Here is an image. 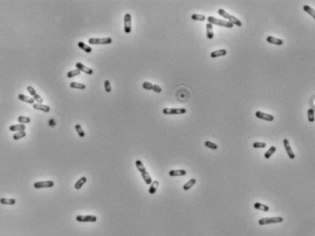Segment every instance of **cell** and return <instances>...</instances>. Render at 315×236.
<instances>
[{"label":"cell","mask_w":315,"mask_h":236,"mask_svg":"<svg viewBox=\"0 0 315 236\" xmlns=\"http://www.w3.org/2000/svg\"><path fill=\"white\" fill-rule=\"evenodd\" d=\"M33 105V108L35 110H39V111H42V112H45V113H49L50 111V107L49 105H45V104L43 103H34L32 104Z\"/></svg>","instance_id":"obj_14"},{"label":"cell","mask_w":315,"mask_h":236,"mask_svg":"<svg viewBox=\"0 0 315 236\" xmlns=\"http://www.w3.org/2000/svg\"><path fill=\"white\" fill-rule=\"evenodd\" d=\"M135 166H136V168H137V169L139 170L140 173H144V172L147 171L146 169H145V167H144V164H143V162H142L141 160H136V161H135Z\"/></svg>","instance_id":"obj_30"},{"label":"cell","mask_w":315,"mask_h":236,"mask_svg":"<svg viewBox=\"0 0 315 236\" xmlns=\"http://www.w3.org/2000/svg\"><path fill=\"white\" fill-rule=\"evenodd\" d=\"M186 171L185 169H173L169 171V176L170 177H182V176H186Z\"/></svg>","instance_id":"obj_16"},{"label":"cell","mask_w":315,"mask_h":236,"mask_svg":"<svg viewBox=\"0 0 315 236\" xmlns=\"http://www.w3.org/2000/svg\"><path fill=\"white\" fill-rule=\"evenodd\" d=\"M307 115H308V120L311 123H313L314 122V110L312 108H310L307 111Z\"/></svg>","instance_id":"obj_37"},{"label":"cell","mask_w":315,"mask_h":236,"mask_svg":"<svg viewBox=\"0 0 315 236\" xmlns=\"http://www.w3.org/2000/svg\"><path fill=\"white\" fill-rule=\"evenodd\" d=\"M26 126L25 125L19 124V125H13L9 126V130L13 131V132H20V131H25Z\"/></svg>","instance_id":"obj_18"},{"label":"cell","mask_w":315,"mask_h":236,"mask_svg":"<svg viewBox=\"0 0 315 236\" xmlns=\"http://www.w3.org/2000/svg\"><path fill=\"white\" fill-rule=\"evenodd\" d=\"M17 121H19L20 124L25 125V124H29V123H30V122H31V119H30L29 117H28V116H22V115H21V116H19V117H17Z\"/></svg>","instance_id":"obj_33"},{"label":"cell","mask_w":315,"mask_h":236,"mask_svg":"<svg viewBox=\"0 0 315 236\" xmlns=\"http://www.w3.org/2000/svg\"><path fill=\"white\" fill-rule=\"evenodd\" d=\"M76 221L79 222H95L97 221V217L94 215H78Z\"/></svg>","instance_id":"obj_7"},{"label":"cell","mask_w":315,"mask_h":236,"mask_svg":"<svg viewBox=\"0 0 315 236\" xmlns=\"http://www.w3.org/2000/svg\"><path fill=\"white\" fill-rule=\"evenodd\" d=\"M90 45H108L112 42L111 38H90L88 39Z\"/></svg>","instance_id":"obj_3"},{"label":"cell","mask_w":315,"mask_h":236,"mask_svg":"<svg viewBox=\"0 0 315 236\" xmlns=\"http://www.w3.org/2000/svg\"><path fill=\"white\" fill-rule=\"evenodd\" d=\"M141 175H142V177H143V179H144V182L146 183L147 185H150L151 183L153 182L151 176H150L149 173H148L147 171H145V172H144V173H141Z\"/></svg>","instance_id":"obj_29"},{"label":"cell","mask_w":315,"mask_h":236,"mask_svg":"<svg viewBox=\"0 0 315 236\" xmlns=\"http://www.w3.org/2000/svg\"><path fill=\"white\" fill-rule=\"evenodd\" d=\"M255 115L259 119L265 120V121H268V122H272L274 120V116L272 115H269V113H263V112H260V111H257L256 113H255Z\"/></svg>","instance_id":"obj_9"},{"label":"cell","mask_w":315,"mask_h":236,"mask_svg":"<svg viewBox=\"0 0 315 236\" xmlns=\"http://www.w3.org/2000/svg\"><path fill=\"white\" fill-rule=\"evenodd\" d=\"M206 20L208 21V23H210L211 25H216V26H221V27H225V28H227V29H232L234 27V25L231 24L230 22L226 21V20H223V19H216V17L215 16H207L206 17Z\"/></svg>","instance_id":"obj_2"},{"label":"cell","mask_w":315,"mask_h":236,"mask_svg":"<svg viewBox=\"0 0 315 236\" xmlns=\"http://www.w3.org/2000/svg\"><path fill=\"white\" fill-rule=\"evenodd\" d=\"M217 13L219 14L220 16H222L223 17H225V19H226V21L230 22L231 24L236 25V26H238V27H241V26H242V22H241V20H239V19H237V17H236V16H232V15L229 14V13H227L226 10L222 9V8H219V9L217 10Z\"/></svg>","instance_id":"obj_1"},{"label":"cell","mask_w":315,"mask_h":236,"mask_svg":"<svg viewBox=\"0 0 315 236\" xmlns=\"http://www.w3.org/2000/svg\"><path fill=\"white\" fill-rule=\"evenodd\" d=\"M196 183V179H191L188 182H186V184L183 186V189L184 190H188V189H190L192 187H193Z\"/></svg>","instance_id":"obj_25"},{"label":"cell","mask_w":315,"mask_h":236,"mask_svg":"<svg viewBox=\"0 0 315 236\" xmlns=\"http://www.w3.org/2000/svg\"><path fill=\"white\" fill-rule=\"evenodd\" d=\"M86 181H87V178L86 177H81L80 179H79L76 183H75V186H74V188L76 189H81L82 188V186L85 184V183H86Z\"/></svg>","instance_id":"obj_24"},{"label":"cell","mask_w":315,"mask_h":236,"mask_svg":"<svg viewBox=\"0 0 315 236\" xmlns=\"http://www.w3.org/2000/svg\"><path fill=\"white\" fill-rule=\"evenodd\" d=\"M124 32L126 34L131 33V31H132V15L130 13H126L124 15Z\"/></svg>","instance_id":"obj_6"},{"label":"cell","mask_w":315,"mask_h":236,"mask_svg":"<svg viewBox=\"0 0 315 236\" xmlns=\"http://www.w3.org/2000/svg\"><path fill=\"white\" fill-rule=\"evenodd\" d=\"M226 54H227L226 49H217V50L212 51L211 53H210V57H211V58L223 57V56H226Z\"/></svg>","instance_id":"obj_15"},{"label":"cell","mask_w":315,"mask_h":236,"mask_svg":"<svg viewBox=\"0 0 315 236\" xmlns=\"http://www.w3.org/2000/svg\"><path fill=\"white\" fill-rule=\"evenodd\" d=\"M163 113L167 115H184L186 113V108H164Z\"/></svg>","instance_id":"obj_4"},{"label":"cell","mask_w":315,"mask_h":236,"mask_svg":"<svg viewBox=\"0 0 315 236\" xmlns=\"http://www.w3.org/2000/svg\"><path fill=\"white\" fill-rule=\"evenodd\" d=\"M76 68L79 70V71H81V72H83L84 73H86V74H88V75H91V74H93V70L92 69H91V68H89V67H87V66H85L84 64H82V63H80V62H78V63H76Z\"/></svg>","instance_id":"obj_12"},{"label":"cell","mask_w":315,"mask_h":236,"mask_svg":"<svg viewBox=\"0 0 315 236\" xmlns=\"http://www.w3.org/2000/svg\"><path fill=\"white\" fill-rule=\"evenodd\" d=\"M254 209H259V211H262V212H269V207L265 205V204H262V203H259V202H256L254 204Z\"/></svg>","instance_id":"obj_22"},{"label":"cell","mask_w":315,"mask_h":236,"mask_svg":"<svg viewBox=\"0 0 315 236\" xmlns=\"http://www.w3.org/2000/svg\"><path fill=\"white\" fill-rule=\"evenodd\" d=\"M104 89L106 91V93H111V82L109 81H105L104 82Z\"/></svg>","instance_id":"obj_40"},{"label":"cell","mask_w":315,"mask_h":236,"mask_svg":"<svg viewBox=\"0 0 315 236\" xmlns=\"http://www.w3.org/2000/svg\"><path fill=\"white\" fill-rule=\"evenodd\" d=\"M71 88L73 89H79V90H84L86 89V85L83 83H80V82H71Z\"/></svg>","instance_id":"obj_26"},{"label":"cell","mask_w":315,"mask_h":236,"mask_svg":"<svg viewBox=\"0 0 315 236\" xmlns=\"http://www.w3.org/2000/svg\"><path fill=\"white\" fill-rule=\"evenodd\" d=\"M26 136H27V134H26L25 131H20V132H16L13 135V139L14 140H19L21 138H24Z\"/></svg>","instance_id":"obj_32"},{"label":"cell","mask_w":315,"mask_h":236,"mask_svg":"<svg viewBox=\"0 0 315 236\" xmlns=\"http://www.w3.org/2000/svg\"><path fill=\"white\" fill-rule=\"evenodd\" d=\"M205 146L207 148H210V149H213V150H216L218 148V146L216 144H215L214 142H211V141H206L205 142Z\"/></svg>","instance_id":"obj_36"},{"label":"cell","mask_w":315,"mask_h":236,"mask_svg":"<svg viewBox=\"0 0 315 236\" xmlns=\"http://www.w3.org/2000/svg\"><path fill=\"white\" fill-rule=\"evenodd\" d=\"M283 222L282 217H272V218H262L259 221V225H266V224H274L279 223Z\"/></svg>","instance_id":"obj_5"},{"label":"cell","mask_w":315,"mask_h":236,"mask_svg":"<svg viewBox=\"0 0 315 236\" xmlns=\"http://www.w3.org/2000/svg\"><path fill=\"white\" fill-rule=\"evenodd\" d=\"M78 47L80 48V49H83L85 52H87V53H91V52L92 51L91 47H90V46H88V45H86L85 43L82 42V41H80V42L78 43Z\"/></svg>","instance_id":"obj_23"},{"label":"cell","mask_w":315,"mask_h":236,"mask_svg":"<svg viewBox=\"0 0 315 236\" xmlns=\"http://www.w3.org/2000/svg\"><path fill=\"white\" fill-rule=\"evenodd\" d=\"M54 186V182L52 180H46V181H39L34 183L35 189H44V188H52Z\"/></svg>","instance_id":"obj_8"},{"label":"cell","mask_w":315,"mask_h":236,"mask_svg":"<svg viewBox=\"0 0 315 236\" xmlns=\"http://www.w3.org/2000/svg\"><path fill=\"white\" fill-rule=\"evenodd\" d=\"M191 19L195 21H205L206 19V16L200 14H192Z\"/></svg>","instance_id":"obj_28"},{"label":"cell","mask_w":315,"mask_h":236,"mask_svg":"<svg viewBox=\"0 0 315 236\" xmlns=\"http://www.w3.org/2000/svg\"><path fill=\"white\" fill-rule=\"evenodd\" d=\"M152 91H154V92L156 93H160L162 92V88H161V86H159V85L154 84V87H153V90H152Z\"/></svg>","instance_id":"obj_41"},{"label":"cell","mask_w":315,"mask_h":236,"mask_svg":"<svg viewBox=\"0 0 315 236\" xmlns=\"http://www.w3.org/2000/svg\"><path fill=\"white\" fill-rule=\"evenodd\" d=\"M17 98H19L20 101L25 102V103H29V104H34V103H34L35 100H34L33 98H29V97H28V96H26V95H24V94H19Z\"/></svg>","instance_id":"obj_20"},{"label":"cell","mask_w":315,"mask_h":236,"mask_svg":"<svg viewBox=\"0 0 315 236\" xmlns=\"http://www.w3.org/2000/svg\"><path fill=\"white\" fill-rule=\"evenodd\" d=\"M276 150H277L276 146H270V147H269V150H268L265 154H264V157H265L266 159H270V156H272V155L276 152Z\"/></svg>","instance_id":"obj_31"},{"label":"cell","mask_w":315,"mask_h":236,"mask_svg":"<svg viewBox=\"0 0 315 236\" xmlns=\"http://www.w3.org/2000/svg\"><path fill=\"white\" fill-rule=\"evenodd\" d=\"M49 126H51V127H53L54 126H56V122L54 121V119H50L49 121Z\"/></svg>","instance_id":"obj_42"},{"label":"cell","mask_w":315,"mask_h":236,"mask_svg":"<svg viewBox=\"0 0 315 236\" xmlns=\"http://www.w3.org/2000/svg\"><path fill=\"white\" fill-rule=\"evenodd\" d=\"M80 74H81V71H79L78 69H76V70H72V71H69L67 73V77L71 79V78H73V77H76L78 75H80Z\"/></svg>","instance_id":"obj_35"},{"label":"cell","mask_w":315,"mask_h":236,"mask_svg":"<svg viewBox=\"0 0 315 236\" xmlns=\"http://www.w3.org/2000/svg\"><path fill=\"white\" fill-rule=\"evenodd\" d=\"M75 130L77 131V133H78V135H79V136H80V137H84L85 136V132H84V130L82 129V127L80 126V125H75Z\"/></svg>","instance_id":"obj_34"},{"label":"cell","mask_w":315,"mask_h":236,"mask_svg":"<svg viewBox=\"0 0 315 236\" xmlns=\"http://www.w3.org/2000/svg\"><path fill=\"white\" fill-rule=\"evenodd\" d=\"M158 186H159V182L158 181H157V180L153 181L150 184V188H149V189H148V192H149V193L152 194V195L154 194L156 192V190H157V189H158Z\"/></svg>","instance_id":"obj_17"},{"label":"cell","mask_w":315,"mask_h":236,"mask_svg":"<svg viewBox=\"0 0 315 236\" xmlns=\"http://www.w3.org/2000/svg\"><path fill=\"white\" fill-rule=\"evenodd\" d=\"M0 203L3 205H15L16 204V199H6V198H1L0 199Z\"/></svg>","instance_id":"obj_21"},{"label":"cell","mask_w":315,"mask_h":236,"mask_svg":"<svg viewBox=\"0 0 315 236\" xmlns=\"http://www.w3.org/2000/svg\"><path fill=\"white\" fill-rule=\"evenodd\" d=\"M153 87H154V84L149 82H144L143 83V88L144 90H153Z\"/></svg>","instance_id":"obj_39"},{"label":"cell","mask_w":315,"mask_h":236,"mask_svg":"<svg viewBox=\"0 0 315 236\" xmlns=\"http://www.w3.org/2000/svg\"><path fill=\"white\" fill-rule=\"evenodd\" d=\"M283 145H284V147H285V150L287 152V154H288V156L290 157L291 159H295V154L292 151V148H291V144H290V142H289L288 139H284Z\"/></svg>","instance_id":"obj_10"},{"label":"cell","mask_w":315,"mask_h":236,"mask_svg":"<svg viewBox=\"0 0 315 236\" xmlns=\"http://www.w3.org/2000/svg\"><path fill=\"white\" fill-rule=\"evenodd\" d=\"M206 37L208 39H212L214 38V32H213V25L210 23L206 24Z\"/></svg>","instance_id":"obj_19"},{"label":"cell","mask_w":315,"mask_h":236,"mask_svg":"<svg viewBox=\"0 0 315 236\" xmlns=\"http://www.w3.org/2000/svg\"><path fill=\"white\" fill-rule=\"evenodd\" d=\"M267 42L270 43V44L276 45V46H281V45H283V43H284L282 39L275 38L273 36H268L267 37Z\"/></svg>","instance_id":"obj_13"},{"label":"cell","mask_w":315,"mask_h":236,"mask_svg":"<svg viewBox=\"0 0 315 236\" xmlns=\"http://www.w3.org/2000/svg\"><path fill=\"white\" fill-rule=\"evenodd\" d=\"M27 90H28V92L30 93V95H31L32 97H33V99H34L35 101H36V102H38V103H42L43 99L41 98V96H40V95H39V94L37 93V92L35 91V89L33 88L32 86H30V85H29V86H28Z\"/></svg>","instance_id":"obj_11"},{"label":"cell","mask_w":315,"mask_h":236,"mask_svg":"<svg viewBox=\"0 0 315 236\" xmlns=\"http://www.w3.org/2000/svg\"><path fill=\"white\" fill-rule=\"evenodd\" d=\"M303 10H304L306 13H308L311 17L315 19V11H314V9H313L312 7H311V6H308V5H304V6H303Z\"/></svg>","instance_id":"obj_27"},{"label":"cell","mask_w":315,"mask_h":236,"mask_svg":"<svg viewBox=\"0 0 315 236\" xmlns=\"http://www.w3.org/2000/svg\"><path fill=\"white\" fill-rule=\"evenodd\" d=\"M252 146L254 148H264V147H266V143H264V142H254L252 144Z\"/></svg>","instance_id":"obj_38"}]
</instances>
